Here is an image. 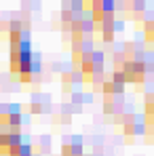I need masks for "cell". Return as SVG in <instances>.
I'll return each mask as SVG.
<instances>
[{"mask_svg": "<svg viewBox=\"0 0 154 156\" xmlns=\"http://www.w3.org/2000/svg\"><path fill=\"white\" fill-rule=\"evenodd\" d=\"M131 9H133V11H144V9H146V2H135Z\"/></svg>", "mask_w": 154, "mask_h": 156, "instance_id": "6da1fadb", "label": "cell"}, {"mask_svg": "<svg viewBox=\"0 0 154 156\" xmlns=\"http://www.w3.org/2000/svg\"><path fill=\"white\" fill-rule=\"evenodd\" d=\"M152 133H154V127H152Z\"/></svg>", "mask_w": 154, "mask_h": 156, "instance_id": "7a4b0ae2", "label": "cell"}]
</instances>
